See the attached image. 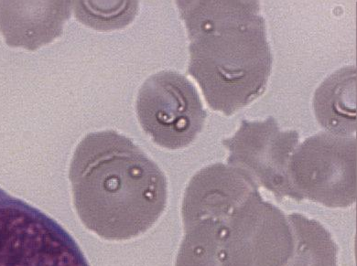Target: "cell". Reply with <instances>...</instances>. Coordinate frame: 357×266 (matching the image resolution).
<instances>
[{"label":"cell","instance_id":"6da1fadb","mask_svg":"<svg viewBox=\"0 0 357 266\" xmlns=\"http://www.w3.org/2000/svg\"><path fill=\"white\" fill-rule=\"evenodd\" d=\"M69 178L79 217L105 240L124 241L142 235L167 205L163 172L115 131L89 134L79 143Z\"/></svg>","mask_w":357,"mask_h":266},{"label":"cell","instance_id":"7a4b0ae2","mask_svg":"<svg viewBox=\"0 0 357 266\" xmlns=\"http://www.w3.org/2000/svg\"><path fill=\"white\" fill-rule=\"evenodd\" d=\"M190 39L188 74L211 109L232 116L265 93L272 55L257 1H177Z\"/></svg>","mask_w":357,"mask_h":266},{"label":"cell","instance_id":"3957f363","mask_svg":"<svg viewBox=\"0 0 357 266\" xmlns=\"http://www.w3.org/2000/svg\"><path fill=\"white\" fill-rule=\"evenodd\" d=\"M356 139L320 133L304 140L289 160V198L309 200L328 208L356 203Z\"/></svg>","mask_w":357,"mask_h":266},{"label":"cell","instance_id":"277c9868","mask_svg":"<svg viewBox=\"0 0 357 266\" xmlns=\"http://www.w3.org/2000/svg\"><path fill=\"white\" fill-rule=\"evenodd\" d=\"M136 109L143 130L157 145L171 150L191 145L206 118L194 84L174 71L147 79L137 95Z\"/></svg>","mask_w":357,"mask_h":266},{"label":"cell","instance_id":"5b68a950","mask_svg":"<svg viewBox=\"0 0 357 266\" xmlns=\"http://www.w3.org/2000/svg\"><path fill=\"white\" fill-rule=\"evenodd\" d=\"M288 218L255 193L225 224V266H284L294 250Z\"/></svg>","mask_w":357,"mask_h":266},{"label":"cell","instance_id":"8992f818","mask_svg":"<svg viewBox=\"0 0 357 266\" xmlns=\"http://www.w3.org/2000/svg\"><path fill=\"white\" fill-rule=\"evenodd\" d=\"M298 142L297 131L282 132L269 116L261 122L243 120L238 132L223 140V145L229 150V166L282 201L289 196L288 168Z\"/></svg>","mask_w":357,"mask_h":266},{"label":"cell","instance_id":"52a82bcc","mask_svg":"<svg viewBox=\"0 0 357 266\" xmlns=\"http://www.w3.org/2000/svg\"><path fill=\"white\" fill-rule=\"evenodd\" d=\"M68 1H0V31L10 47L35 51L61 36Z\"/></svg>","mask_w":357,"mask_h":266},{"label":"cell","instance_id":"ba28073f","mask_svg":"<svg viewBox=\"0 0 357 266\" xmlns=\"http://www.w3.org/2000/svg\"><path fill=\"white\" fill-rule=\"evenodd\" d=\"M356 70L345 67L329 76L315 92L316 118L329 133L350 136L356 131Z\"/></svg>","mask_w":357,"mask_h":266},{"label":"cell","instance_id":"9c48e42d","mask_svg":"<svg viewBox=\"0 0 357 266\" xmlns=\"http://www.w3.org/2000/svg\"><path fill=\"white\" fill-rule=\"evenodd\" d=\"M294 250L284 266H337V245L320 224L303 214L288 216Z\"/></svg>","mask_w":357,"mask_h":266},{"label":"cell","instance_id":"30bf717a","mask_svg":"<svg viewBox=\"0 0 357 266\" xmlns=\"http://www.w3.org/2000/svg\"><path fill=\"white\" fill-rule=\"evenodd\" d=\"M185 236L178 250L176 266H225L222 241L225 226L201 221L184 226Z\"/></svg>","mask_w":357,"mask_h":266}]
</instances>
